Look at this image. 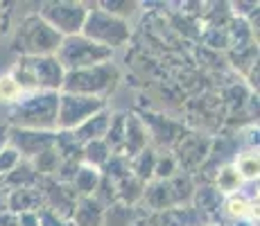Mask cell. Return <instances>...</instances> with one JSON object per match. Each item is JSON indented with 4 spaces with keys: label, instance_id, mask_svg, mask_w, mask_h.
I'll list each match as a JSON object with an SVG mask.
<instances>
[{
    "label": "cell",
    "instance_id": "obj_1",
    "mask_svg": "<svg viewBox=\"0 0 260 226\" xmlns=\"http://www.w3.org/2000/svg\"><path fill=\"white\" fill-rule=\"evenodd\" d=\"M59 93H29L18 98L9 118L23 132H52L57 129Z\"/></svg>",
    "mask_w": 260,
    "mask_h": 226
},
{
    "label": "cell",
    "instance_id": "obj_2",
    "mask_svg": "<svg viewBox=\"0 0 260 226\" xmlns=\"http://www.w3.org/2000/svg\"><path fill=\"white\" fill-rule=\"evenodd\" d=\"M9 75L18 84L21 93H57L66 73L54 57H23Z\"/></svg>",
    "mask_w": 260,
    "mask_h": 226
},
{
    "label": "cell",
    "instance_id": "obj_3",
    "mask_svg": "<svg viewBox=\"0 0 260 226\" xmlns=\"http://www.w3.org/2000/svg\"><path fill=\"white\" fill-rule=\"evenodd\" d=\"M59 43H61V37L39 14L25 16L14 37V50L21 52L23 57H54Z\"/></svg>",
    "mask_w": 260,
    "mask_h": 226
},
{
    "label": "cell",
    "instance_id": "obj_4",
    "mask_svg": "<svg viewBox=\"0 0 260 226\" xmlns=\"http://www.w3.org/2000/svg\"><path fill=\"white\" fill-rule=\"evenodd\" d=\"M118 79H120L118 68L109 61V63H100V66H93V68L66 73L63 75L61 88H63V93H71V95L104 100V95H109L116 88Z\"/></svg>",
    "mask_w": 260,
    "mask_h": 226
},
{
    "label": "cell",
    "instance_id": "obj_5",
    "mask_svg": "<svg viewBox=\"0 0 260 226\" xmlns=\"http://www.w3.org/2000/svg\"><path fill=\"white\" fill-rule=\"evenodd\" d=\"M54 59H57L59 66L63 68V73H75V70L93 68V66H100V63H109L113 59V50L88 41V39L82 37V34H75V37L61 39Z\"/></svg>",
    "mask_w": 260,
    "mask_h": 226
},
{
    "label": "cell",
    "instance_id": "obj_6",
    "mask_svg": "<svg viewBox=\"0 0 260 226\" xmlns=\"http://www.w3.org/2000/svg\"><path fill=\"white\" fill-rule=\"evenodd\" d=\"M79 34L86 37L88 41L113 50V48H118V45L127 43L132 32H129L127 21H122V18L111 16V14L104 12V9H88L86 21H84V27Z\"/></svg>",
    "mask_w": 260,
    "mask_h": 226
},
{
    "label": "cell",
    "instance_id": "obj_7",
    "mask_svg": "<svg viewBox=\"0 0 260 226\" xmlns=\"http://www.w3.org/2000/svg\"><path fill=\"white\" fill-rule=\"evenodd\" d=\"M86 5L82 3H43L39 16L46 21L59 37H75L82 32L86 21Z\"/></svg>",
    "mask_w": 260,
    "mask_h": 226
},
{
    "label": "cell",
    "instance_id": "obj_8",
    "mask_svg": "<svg viewBox=\"0 0 260 226\" xmlns=\"http://www.w3.org/2000/svg\"><path fill=\"white\" fill-rule=\"evenodd\" d=\"M102 109H104V100L61 93L59 95V107H57V129L82 127L86 120H91Z\"/></svg>",
    "mask_w": 260,
    "mask_h": 226
},
{
    "label": "cell",
    "instance_id": "obj_9",
    "mask_svg": "<svg viewBox=\"0 0 260 226\" xmlns=\"http://www.w3.org/2000/svg\"><path fill=\"white\" fill-rule=\"evenodd\" d=\"M109 127H111V122H109V115L104 111L95 113L91 120H86V122L82 124V127L75 129V140H79V143H84V140H102V136H107Z\"/></svg>",
    "mask_w": 260,
    "mask_h": 226
},
{
    "label": "cell",
    "instance_id": "obj_10",
    "mask_svg": "<svg viewBox=\"0 0 260 226\" xmlns=\"http://www.w3.org/2000/svg\"><path fill=\"white\" fill-rule=\"evenodd\" d=\"M75 185H77L79 192L84 195H91L95 188H98V170H91V168H82L75 172Z\"/></svg>",
    "mask_w": 260,
    "mask_h": 226
},
{
    "label": "cell",
    "instance_id": "obj_11",
    "mask_svg": "<svg viewBox=\"0 0 260 226\" xmlns=\"http://www.w3.org/2000/svg\"><path fill=\"white\" fill-rule=\"evenodd\" d=\"M86 160L93 165H102L109 160V154H111V147H109L104 140H91V143H86Z\"/></svg>",
    "mask_w": 260,
    "mask_h": 226
},
{
    "label": "cell",
    "instance_id": "obj_12",
    "mask_svg": "<svg viewBox=\"0 0 260 226\" xmlns=\"http://www.w3.org/2000/svg\"><path fill=\"white\" fill-rule=\"evenodd\" d=\"M21 98V88L14 82L12 75H3L0 77V102H12V100Z\"/></svg>",
    "mask_w": 260,
    "mask_h": 226
},
{
    "label": "cell",
    "instance_id": "obj_13",
    "mask_svg": "<svg viewBox=\"0 0 260 226\" xmlns=\"http://www.w3.org/2000/svg\"><path fill=\"white\" fill-rule=\"evenodd\" d=\"M18 160H21V154H18V149L14 147H7L0 152V174H7V172H14L18 165Z\"/></svg>",
    "mask_w": 260,
    "mask_h": 226
},
{
    "label": "cell",
    "instance_id": "obj_14",
    "mask_svg": "<svg viewBox=\"0 0 260 226\" xmlns=\"http://www.w3.org/2000/svg\"><path fill=\"white\" fill-rule=\"evenodd\" d=\"M238 172H242L244 177H256V174H258V158H256V156H244V158H240Z\"/></svg>",
    "mask_w": 260,
    "mask_h": 226
},
{
    "label": "cell",
    "instance_id": "obj_15",
    "mask_svg": "<svg viewBox=\"0 0 260 226\" xmlns=\"http://www.w3.org/2000/svg\"><path fill=\"white\" fill-rule=\"evenodd\" d=\"M244 208H247V204H244L242 199L233 197L231 202H229V213H231V215H238V217H240V215H244Z\"/></svg>",
    "mask_w": 260,
    "mask_h": 226
}]
</instances>
